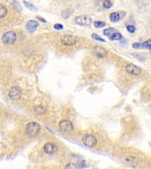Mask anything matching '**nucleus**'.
Here are the masks:
<instances>
[{
  "label": "nucleus",
  "mask_w": 151,
  "mask_h": 169,
  "mask_svg": "<svg viewBox=\"0 0 151 169\" xmlns=\"http://www.w3.org/2000/svg\"><path fill=\"white\" fill-rule=\"evenodd\" d=\"M41 130V127L39 124L36 122H31L26 126L25 131L29 136L34 137L37 135Z\"/></svg>",
  "instance_id": "1"
},
{
  "label": "nucleus",
  "mask_w": 151,
  "mask_h": 169,
  "mask_svg": "<svg viewBox=\"0 0 151 169\" xmlns=\"http://www.w3.org/2000/svg\"><path fill=\"white\" fill-rule=\"evenodd\" d=\"M17 35L16 33L12 31H8L5 32L2 37V41L6 45H11L16 41Z\"/></svg>",
  "instance_id": "2"
},
{
  "label": "nucleus",
  "mask_w": 151,
  "mask_h": 169,
  "mask_svg": "<svg viewBox=\"0 0 151 169\" xmlns=\"http://www.w3.org/2000/svg\"><path fill=\"white\" fill-rule=\"evenodd\" d=\"M82 141L85 146L93 147L97 144V139L94 136L91 134H86L83 136Z\"/></svg>",
  "instance_id": "3"
},
{
  "label": "nucleus",
  "mask_w": 151,
  "mask_h": 169,
  "mask_svg": "<svg viewBox=\"0 0 151 169\" xmlns=\"http://www.w3.org/2000/svg\"><path fill=\"white\" fill-rule=\"evenodd\" d=\"M75 22L79 25L87 26L92 22V19L87 16H80L75 18Z\"/></svg>",
  "instance_id": "4"
},
{
  "label": "nucleus",
  "mask_w": 151,
  "mask_h": 169,
  "mask_svg": "<svg viewBox=\"0 0 151 169\" xmlns=\"http://www.w3.org/2000/svg\"><path fill=\"white\" fill-rule=\"evenodd\" d=\"M62 44L67 46L75 45L78 42V38L74 35H63L61 38Z\"/></svg>",
  "instance_id": "5"
},
{
  "label": "nucleus",
  "mask_w": 151,
  "mask_h": 169,
  "mask_svg": "<svg viewBox=\"0 0 151 169\" xmlns=\"http://www.w3.org/2000/svg\"><path fill=\"white\" fill-rule=\"evenodd\" d=\"M126 70L128 73L134 76H138L142 73V69L132 64H129L126 65Z\"/></svg>",
  "instance_id": "6"
},
{
  "label": "nucleus",
  "mask_w": 151,
  "mask_h": 169,
  "mask_svg": "<svg viewBox=\"0 0 151 169\" xmlns=\"http://www.w3.org/2000/svg\"><path fill=\"white\" fill-rule=\"evenodd\" d=\"M22 95V91L18 87H13L9 92V96L12 100H18Z\"/></svg>",
  "instance_id": "7"
},
{
  "label": "nucleus",
  "mask_w": 151,
  "mask_h": 169,
  "mask_svg": "<svg viewBox=\"0 0 151 169\" xmlns=\"http://www.w3.org/2000/svg\"><path fill=\"white\" fill-rule=\"evenodd\" d=\"M93 52L96 57L99 58H105L107 55V51L104 48L99 46L94 47L93 48Z\"/></svg>",
  "instance_id": "8"
},
{
  "label": "nucleus",
  "mask_w": 151,
  "mask_h": 169,
  "mask_svg": "<svg viewBox=\"0 0 151 169\" xmlns=\"http://www.w3.org/2000/svg\"><path fill=\"white\" fill-rule=\"evenodd\" d=\"M59 127L61 130L64 132H68L70 131L73 129V125L72 123L70 121L67 120H61L59 123Z\"/></svg>",
  "instance_id": "9"
},
{
  "label": "nucleus",
  "mask_w": 151,
  "mask_h": 169,
  "mask_svg": "<svg viewBox=\"0 0 151 169\" xmlns=\"http://www.w3.org/2000/svg\"><path fill=\"white\" fill-rule=\"evenodd\" d=\"M43 149L46 153L52 154L57 151V147L56 145H54V143H52L51 142H49L44 145Z\"/></svg>",
  "instance_id": "10"
},
{
  "label": "nucleus",
  "mask_w": 151,
  "mask_h": 169,
  "mask_svg": "<svg viewBox=\"0 0 151 169\" xmlns=\"http://www.w3.org/2000/svg\"><path fill=\"white\" fill-rule=\"evenodd\" d=\"M37 27H38V24L35 21H33V20L29 21L26 24L27 30H28V31L30 33L34 32L36 31Z\"/></svg>",
  "instance_id": "11"
},
{
  "label": "nucleus",
  "mask_w": 151,
  "mask_h": 169,
  "mask_svg": "<svg viewBox=\"0 0 151 169\" xmlns=\"http://www.w3.org/2000/svg\"><path fill=\"white\" fill-rule=\"evenodd\" d=\"M120 19V16L119 12H113L110 15V20L112 22H118Z\"/></svg>",
  "instance_id": "12"
},
{
  "label": "nucleus",
  "mask_w": 151,
  "mask_h": 169,
  "mask_svg": "<svg viewBox=\"0 0 151 169\" xmlns=\"http://www.w3.org/2000/svg\"><path fill=\"white\" fill-rule=\"evenodd\" d=\"M34 112L36 113L38 115H43L46 114V112H47V110L46 108L43 106H37L34 107Z\"/></svg>",
  "instance_id": "13"
},
{
  "label": "nucleus",
  "mask_w": 151,
  "mask_h": 169,
  "mask_svg": "<svg viewBox=\"0 0 151 169\" xmlns=\"http://www.w3.org/2000/svg\"><path fill=\"white\" fill-rule=\"evenodd\" d=\"M8 14V10L3 5L0 4V18L5 17Z\"/></svg>",
  "instance_id": "14"
},
{
  "label": "nucleus",
  "mask_w": 151,
  "mask_h": 169,
  "mask_svg": "<svg viewBox=\"0 0 151 169\" xmlns=\"http://www.w3.org/2000/svg\"><path fill=\"white\" fill-rule=\"evenodd\" d=\"M126 161L127 162V163H128L129 164H131L133 166H136L138 165V161H137V160L133 157L129 156V157L126 158Z\"/></svg>",
  "instance_id": "15"
},
{
  "label": "nucleus",
  "mask_w": 151,
  "mask_h": 169,
  "mask_svg": "<svg viewBox=\"0 0 151 169\" xmlns=\"http://www.w3.org/2000/svg\"><path fill=\"white\" fill-rule=\"evenodd\" d=\"M116 31V30L114 28H107V29H105L103 31V34L105 36H107V37H110L111 36L113 33H115V32Z\"/></svg>",
  "instance_id": "16"
},
{
  "label": "nucleus",
  "mask_w": 151,
  "mask_h": 169,
  "mask_svg": "<svg viewBox=\"0 0 151 169\" xmlns=\"http://www.w3.org/2000/svg\"><path fill=\"white\" fill-rule=\"evenodd\" d=\"M109 38L112 41H118L122 38V35L119 32H115L111 36L109 37Z\"/></svg>",
  "instance_id": "17"
},
{
  "label": "nucleus",
  "mask_w": 151,
  "mask_h": 169,
  "mask_svg": "<svg viewBox=\"0 0 151 169\" xmlns=\"http://www.w3.org/2000/svg\"><path fill=\"white\" fill-rule=\"evenodd\" d=\"M103 6L106 9H109L113 6V4L111 0H105L103 3Z\"/></svg>",
  "instance_id": "18"
},
{
  "label": "nucleus",
  "mask_w": 151,
  "mask_h": 169,
  "mask_svg": "<svg viewBox=\"0 0 151 169\" xmlns=\"http://www.w3.org/2000/svg\"><path fill=\"white\" fill-rule=\"evenodd\" d=\"M150 42L151 41L149 39L146 42H144L143 43L141 44L142 48V49H148L149 50L150 49Z\"/></svg>",
  "instance_id": "19"
},
{
  "label": "nucleus",
  "mask_w": 151,
  "mask_h": 169,
  "mask_svg": "<svg viewBox=\"0 0 151 169\" xmlns=\"http://www.w3.org/2000/svg\"><path fill=\"white\" fill-rule=\"evenodd\" d=\"M106 25V23L102 21H94V26L96 28H102L104 27Z\"/></svg>",
  "instance_id": "20"
},
{
  "label": "nucleus",
  "mask_w": 151,
  "mask_h": 169,
  "mask_svg": "<svg viewBox=\"0 0 151 169\" xmlns=\"http://www.w3.org/2000/svg\"><path fill=\"white\" fill-rule=\"evenodd\" d=\"M92 38L95 40H97V41H101V42H106V41L103 39L101 37H100L99 35H98V34H93L92 35Z\"/></svg>",
  "instance_id": "21"
},
{
  "label": "nucleus",
  "mask_w": 151,
  "mask_h": 169,
  "mask_svg": "<svg viewBox=\"0 0 151 169\" xmlns=\"http://www.w3.org/2000/svg\"><path fill=\"white\" fill-rule=\"evenodd\" d=\"M24 4L25 6L27 8H28L29 9L32 10V11H36L37 8L33 4H31L29 3H27L26 1H24Z\"/></svg>",
  "instance_id": "22"
},
{
  "label": "nucleus",
  "mask_w": 151,
  "mask_h": 169,
  "mask_svg": "<svg viewBox=\"0 0 151 169\" xmlns=\"http://www.w3.org/2000/svg\"><path fill=\"white\" fill-rule=\"evenodd\" d=\"M127 30L130 32V33H134L136 31V28L133 25H129L127 26Z\"/></svg>",
  "instance_id": "23"
},
{
  "label": "nucleus",
  "mask_w": 151,
  "mask_h": 169,
  "mask_svg": "<svg viewBox=\"0 0 151 169\" xmlns=\"http://www.w3.org/2000/svg\"><path fill=\"white\" fill-rule=\"evenodd\" d=\"M132 47L134 49H142V45L139 42H135L132 45Z\"/></svg>",
  "instance_id": "24"
},
{
  "label": "nucleus",
  "mask_w": 151,
  "mask_h": 169,
  "mask_svg": "<svg viewBox=\"0 0 151 169\" xmlns=\"http://www.w3.org/2000/svg\"><path fill=\"white\" fill-rule=\"evenodd\" d=\"M54 28L57 30H61L63 29V26L60 24H56L54 25Z\"/></svg>",
  "instance_id": "25"
},
{
  "label": "nucleus",
  "mask_w": 151,
  "mask_h": 169,
  "mask_svg": "<svg viewBox=\"0 0 151 169\" xmlns=\"http://www.w3.org/2000/svg\"><path fill=\"white\" fill-rule=\"evenodd\" d=\"M66 168H76V166L75 165H74V164L72 163H70V164H68L67 166H66Z\"/></svg>",
  "instance_id": "26"
},
{
  "label": "nucleus",
  "mask_w": 151,
  "mask_h": 169,
  "mask_svg": "<svg viewBox=\"0 0 151 169\" xmlns=\"http://www.w3.org/2000/svg\"><path fill=\"white\" fill-rule=\"evenodd\" d=\"M85 164V160H83V161L81 162V166H82L81 167H85L86 166Z\"/></svg>",
  "instance_id": "27"
},
{
  "label": "nucleus",
  "mask_w": 151,
  "mask_h": 169,
  "mask_svg": "<svg viewBox=\"0 0 151 169\" xmlns=\"http://www.w3.org/2000/svg\"><path fill=\"white\" fill-rule=\"evenodd\" d=\"M38 20H40L41 21L43 22H45V23L46 22V20H44L43 18H40V17H38Z\"/></svg>",
  "instance_id": "28"
}]
</instances>
